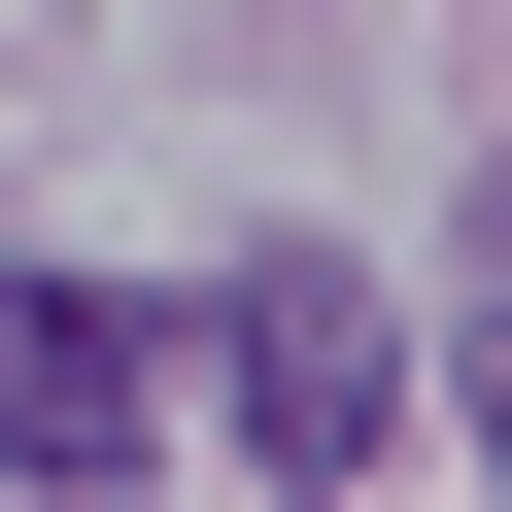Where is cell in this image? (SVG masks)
<instances>
[{
	"label": "cell",
	"instance_id": "cell-1",
	"mask_svg": "<svg viewBox=\"0 0 512 512\" xmlns=\"http://www.w3.org/2000/svg\"><path fill=\"white\" fill-rule=\"evenodd\" d=\"M205 376H239V444H274V478H376V444H410V342H376V274H308V239L205 308Z\"/></svg>",
	"mask_w": 512,
	"mask_h": 512
},
{
	"label": "cell",
	"instance_id": "cell-2",
	"mask_svg": "<svg viewBox=\"0 0 512 512\" xmlns=\"http://www.w3.org/2000/svg\"><path fill=\"white\" fill-rule=\"evenodd\" d=\"M137 444H171V342L103 274H0V478H137Z\"/></svg>",
	"mask_w": 512,
	"mask_h": 512
}]
</instances>
